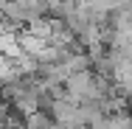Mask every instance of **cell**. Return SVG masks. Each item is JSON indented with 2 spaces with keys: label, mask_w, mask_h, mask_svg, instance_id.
<instances>
[{
  "label": "cell",
  "mask_w": 132,
  "mask_h": 129,
  "mask_svg": "<svg viewBox=\"0 0 132 129\" xmlns=\"http://www.w3.org/2000/svg\"><path fill=\"white\" fill-rule=\"evenodd\" d=\"M26 129H56V121L48 109H37L26 118Z\"/></svg>",
  "instance_id": "obj_1"
}]
</instances>
